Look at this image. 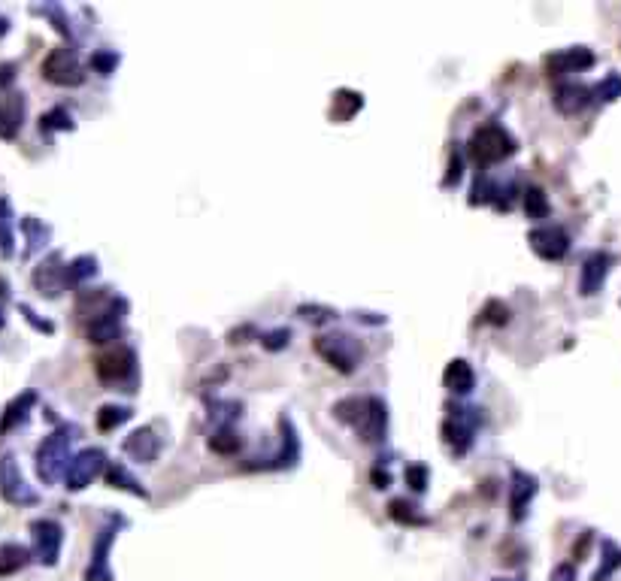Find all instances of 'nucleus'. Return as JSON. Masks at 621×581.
Returning a JSON list of instances; mask_svg holds the SVG:
<instances>
[{"label": "nucleus", "instance_id": "28", "mask_svg": "<svg viewBox=\"0 0 621 581\" xmlns=\"http://www.w3.org/2000/svg\"><path fill=\"white\" fill-rule=\"evenodd\" d=\"M210 448H213V451H219V454H234V451L240 448V439H237L234 433H228V430H225V433H219V436H213V439H210Z\"/></svg>", "mask_w": 621, "mask_h": 581}, {"label": "nucleus", "instance_id": "11", "mask_svg": "<svg viewBox=\"0 0 621 581\" xmlns=\"http://www.w3.org/2000/svg\"><path fill=\"white\" fill-rule=\"evenodd\" d=\"M34 539H37V557L46 563V566H55L58 563V551H61V542H64V533L55 521H37L34 524Z\"/></svg>", "mask_w": 621, "mask_h": 581}, {"label": "nucleus", "instance_id": "24", "mask_svg": "<svg viewBox=\"0 0 621 581\" xmlns=\"http://www.w3.org/2000/svg\"><path fill=\"white\" fill-rule=\"evenodd\" d=\"M110 482H113V488H125V491H131V494H137V497H146V491L131 479V473L122 467V463H116V467H110Z\"/></svg>", "mask_w": 621, "mask_h": 581}, {"label": "nucleus", "instance_id": "17", "mask_svg": "<svg viewBox=\"0 0 621 581\" xmlns=\"http://www.w3.org/2000/svg\"><path fill=\"white\" fill-rule=\"evenodd\" d=\"M158 436L149 430V427H143V430H137V433H131L128 436V442H125V451L128 454H134L137 460H152L155 454H158Z\"/></svg>", "mask_w": 621, "mask_h": 581}, {"label": "nucleus", "instance_id": "31", "mask_svg": "<svg viewBox=\"0 0 621 581\" xmlns=\"http://www.w3.org/2000/svg\"><path fill=\"white\" fill-rule=\"evenodd\" d=\"M552 581H576V569L570 563H561L555 572H552Z\"/></svg>", "mask_w": 621, "mask_h": 581}, {"label": "nucleus", "instance_id": "22", "mask_svg": "<svg viewBox=\"0 0 621 581\" xmlns=\"http://www.w3.org/2000/svg\"><path fill=\"white\" fill-rule=\"evenodd\" d=\"M525 209L531 218H546L549 215V200L540 188H528L525 191Z\"/></svg>", "mask_w": 621, "mask_h": 581}, {"label": "nucleus", "instance_id": "25", "mask_svg": "<svg viewBox=\"0 0 621 581\" xmlns=\"http://www.w3.org/2000/svg\"><path fill=\"white\" fill-rule=\"evenodd\" d=\"M597 100H603V103H612V100H618L621 97V76L618 73H612V76H606L594 91H591Z\"/></svg>", "mask_w": 621, "mask_h": 581}, {"label": "nucleus", "instance_id": "32", "mask_svg": "<svg viewBox=\"0 0 621 581\" xmlns=\"http://www.w3.org/2000/svg\"><path fill=\"white\" fill-rule=\"evenodd\" d=\"M288 336H291L288 330H276V333H270V336L264 339V345H267V348H279V345L288 342Z\"/></svg>", "mask_w": 621, "mask_h": 581}, {"label": "nucleus", "instance_id": "6", "mask_svg": "<svg viewBox=\"0 0 621 581\" xmlns=\"http://www.w3.org/2000/svg\"><path fill=\"white\" fill-rule=\"evenodd\" d=\"M100 470H103V451L91 448V451H82L64 470V482L70 491H82L85 485H91V479L100 476Z\"/></svg>", "mask_w": 621, "mask_h": 581}, {"label": "nucleus", "instance_id": "9", "mask_svg": "<svg viewBox=\"0 0 621 581\" xmlns=\"http://www.w3.org/2000/svg\"><path fill=\"white\" fill-rule=\"evenodd\" d=\"M131 373H134V352L125 345H116V348H110V352H103L97 358V376L103 382H122Z\"/></svg>", "mask_w": 621, "mask_h": 581}, {"label": "nucleus", "instance_id": "1", "mask_svg": "<svg viewBox=\"0 0 621 581\" xmlns=\"http://www.w3.org/2000/svg\"><path fill=\"white\" fill-rule=\"evenodd\" d=\"M334 415L346 424H352L364 442H376L385 433V406L376 397H352L334 406Z\"/></svg>", "mask_w": 621, "mask_h": 581}, {"label": "nucleus", "instance_id": "21", "mask_svg": "<svg viewBox=\"0 0 621 581\" xmlns=\"http://www.w3.org/2000/svg\"><path fill=\"white\" fill-rule=\"evenodd\" d=\"M128 418H131V409H125V406H103L97 424H100V430H113V427H119Z\"/></svg>", "mask_w": 621, "mask_h": 581}, {"label": "nucleus", "instance_id": "23", "mask_svg": "<svg viewBox=\"0 0 621 581\" xmlns=\"http://www.w3.org/2000/svg\"><path fill=\"white\" fill-rule=\"evenodd\" d=\"M334 103L340 106V109H334V119L346 122V119H349V115H352L355 109H361V94H352V91H340V94L334 97Z\"/></svg>", "mask_w": 621, "mask_h": 581}, {"label": "nucleus", "instance_id": "19", "mask_svg": "<svg viewBox=\"0 0 621 581\" xmlns=\"http://www.w3.org/2000/svg\"><path fill=\"white\" fill-rule=\"evenodd\" d=\"M28 563V551L22 545H4L0 548V575H10Z\"/></svg>", "mask_w": 621, "mask_h": 581}, {"label": "nucleus", "instance_id": "16", "mask_svg": "<svg viewBox=\"0 0 621 581\" xmlns=\"http://www.w3.org/2000/svg\"><path fill=\"white\" fill-rule=\"evenodd\" d=\"M591 103V91L585 88V85H561L558 91H555V106H558V112H564V115H573V112H582L585 106Z\"/></svg>", "mask_w": 621, "mask_h": 581}, {"label": "nucleus", "instance_id": "34", "mask_svg": "<svg viewBox=\"0 0 621 581\" xmlns=\"http://www.w3.org/2000/svg\"><path fill=\"white\" fill-rule=\"evenodd\" d=\"M494 581H512V578H494Z\"/></svg>", "mask_w": 621, "mask_h": 581}, {"label": "nucleus", "instance_id": "10", "mask_svg": "<svg viewBox=\"0 0 621 581\" xmlns=\"http://www.w3.org/2000/svg\"><path fill=\"white\" fill-rule=\"evenodd\" d=\"M594 64V52L585 49V46H573V49H564V52H555L546 58V70L549 76H561V73H579V70H588Z\"/></svg>", "mask_w": 621, "mask_h": 581}, {"label": "nucleus", "instance_id": "14", "mask_svg": "<svg viewBox=\"0 0 621 581\" xmlns=\"http://www.w3.org/2000/svg\"><path fill=\"white\" fill-rule=\"evenodd\" d=\"M113 530H103L97 545H94V560L85 572L88 581H113V572H110V563H107V551H110V542H113Z\"/></svg>", "mask_w": 621, "mask_h": 581}, {"label": "nucleus", "instance_id": "20", "mask_svg": "<svg viewBox=\"0 0 621 581\" xmlns=\"http://www.w3.org/2000/svg\"><path fill=\"white\" fill-rule=\"evenodd\" d=\"M19 125H22V100L13 109L0 103V137H13L19 131Z\"/></svg>", "mask_w": 621, "mask_h": 581}, {"label": "nucleus", "instance_id": "27", "mask_svg": "<svg viewBox=\"0 0 621 581\" xmlns=\"http://www.w3.org/2000/svg\"><path fill=\"white\" fill-rule=\"evenodd\" d=\"M618 566H621V551H618V545L606 542V545H603V566H600V572L594 575V581H606V575L615 572Z\"/></svg>", "mask_w": 621, "mask_h": 581}, {"label": "nucleus", "instance_id": "3", "mask_svg": "<svg viewBox=\"0 0 621 581\" xmlns=\"http://www.w3.org/2000/svg\"><path fill=\"white\" fill-rule=\"evenodd\" d=\"M316 348H319V355H325L337 370L343 373H352L355 364L361 361V345L346 336V333H337V336H319L316 339Z\"/></svg>", "mask_w": 621, "mask_h": 581}, {"label": "nucleus", "instance_id": "2", "mask_svg": "<svg viewBox=\"0 0 621 581\" xmlns=\"http://www.w3.org/2000/svg\"><path fill=\"white\" fill-rule=\"evenodd\" d=\"M515 152V140L500 125H482L470 140V155L476 164H497Z\"/></svg>", "mask_w": 621, "mask_h": 581}, {"label": "nucleus", "instance_id": "30", "mask_svg": "<svg viewBox=\"0 0 621 581\" xmlns=\"http://www.w3.org/2000/svg\"><path fill=\"white\" fill-rule=\"evenodd\" d=\"M485 321H491V324H506V321H509V309L500 306V303H488V309H485Z\"/></svg>", "mask_w": 621, "mask_h": 581}, {"label": "nucleus", "instance_id": "33", "mask_svg": "<svg viewBox=\"0 0 621 581\" xmlns=\"http://www.w3.org/2000/svg\"><path fill=\"white\" fill-rule=\"evenodd\" d=\"M116 64V55H94V67L100 70H110Z\"/></svg>", "mask_w": 621, "mask_h": 581}, {"label": "nucleus", "instance_id": "13", "mask_svg": "<svg viewBox=\"0 0 621 581\" xmlns=\"http://www.w3.org/2000/svg\"><path fill=\"white\" fill-rule=\"evenodd\" d=\"M0 479H4V497L10 503H34L37 497L25 488L22 476L16 473V463L13 457H4V467H0Z\"/></svg>", "mask_w": 621, "mask_h": 581}, {"label": "nucleus", "instance_id": "8", "mask_svg": "<svg viewBox=\"0 0 621 581\" xmlns=\"http://www.w3.org/2000/svg\"><path fill=\"white\" fill-rule=\"evenodd\" d=\"M43 73L55 85H79L82 82V70H79V61H76V52L73 49H55L46 58Z\"/></svg>", "mask_w": 621, "mask_h": 581}, {"label": "nucleus", "instance_id": "5", "mask_svg": "<svg viewBox=\"0 0 621 581\" xmlns=\"http://www.w3.org/2000/svg\"><path fill=\"white\" fill-rule=\"evenodd\" d=\"M476 424H479L476 409L455 406V409L449 412V418H446V427H443L446 442H449V445H455V451H458V454H464V451L470 448V442H473Z\"/></svg>", "mask_w": 621, "mask_h": 581}, {"label": "nucleus", "instance_id": "15", "mask_svg": "<svg viewBox=\"0 0 621 581\" xmlns=\"http://www.w3.org/2000/svg\"><path fill=\"white\" fill-rule=\"evenodd\" d=\"M534 494H537V479L534 476H525V473L512 476V518L515 521L525 518V509L534 500Z\"/></svg>", "mask_w": 621, "mask_h": 581}, {"label": "nucleus", "instance_id": "12", "mask_svg": "<svg viewBox=\"0 0 621 581\" xmlns=\"http://www.w3.org/2000/svg\"><path fill=\"white\" fill-rule=\"evenodd\" d=\"M609 264H612V258H609L606 252H594V255L585 258V264H582V276H579V291H582L585 297H594V294L603 288V279H606V273H609Z\"/></svg>", "mask_w": 621, "mask_h": 581}, {"label": "nucleus", "instance_id": "7", "mask_svg": "<svg viewBox=\"0 0 621 581\" xmlns=\"http://www.w3.org/2000/svg\"><path fill=\"white\" fill-rule=\"evenodd\" d=\"M531 246L540 258L546 261H561L570 252V237L564 227H537L531 230Z\"/></svg>", "mask_w": 621, "mask_h": 581}, {"label": "nucleus", "instance_id": "26", "mask_svg": "<svg viewBox=\"0 0 621 581\" xmlns=\"http://www.w3.org/2000/svg\"><path fill=\"white\" fill-rule=\"evenodd\" d=\"M412 509H416V506H409V503H403V500H394V503H391V515H394L400 524H412V527L428 524V518H425V515H416Z\"/></svg>", "mask_w": 621, "mask_h": 581}, {"label": "nucleus", "instance_id": "4", "mask_svg": "<svg viewBox=\"0 0 621 581\" xmlns=\"http://www.w3.org/2000/svg\"><path fill=\"white\" fill-rule=\"evenodd\" d=\"M73 430H61V433H55V436H49L43 445H40V454H37V470H40V476L46 479V482H52V479H58V473L61 470H67V448H70V436Z\"/></svg>", "mask_w": 621, "mask_h": 581}, {"label": "nucleus", "instance_id": "18", "mask_svg": "<svg viewBox=\"0 0 621 581\" xmlns=\"http://www.w3.org/2000/svg\"><path fill=\"white\" fill-rule=\"evenodd\" d=\"M446 388L455 394H467L473 388V370L467 361H452L446 370Z\"/></svg>", "mask_w": 621, "mask_h": 581}, {"label": "nucleus", "instance_id": "29", "mask_svg": "<svg viewBox=\"0 0 621 581\" xmlns=\"http://www.w3.org/2000/svg\"><path fill=\"white\" fill-rule=\"evenodd\" d=\"M406 482L412 485V491H425V485H428V470H425V467H409V470H406Z\"/></svg>", "mask_w": 621, "mask_h": 581}]
</instances>
